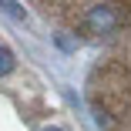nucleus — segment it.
<instances>
[{
  "mask_svg": "<svg viewBox=\"0 0 131 131\" xmlns=\"http://www.w3.org/2000/svg\"><path fill=\"white\" fill-rule=\"evenodd\" d=\"M88 104L101 131H131V34L114 40L91 67Z\"/></svg>",
  "mask_w": 131,
  "mask_h": 131,
  "instance_id": "obj_1",
  "label": "nucleus"
},
{
  "mask_svg": "<svg viewBox=\"0 0 131 131\" xmlns=\"http://www.w3.org/2000/svg\"><path fill=\"white\" fill-rule=\"evenodd\" d=\"M77 40H121L131 34V0H37Z\"/></svg>",
  "mask_w": 131,
  "mask_h": 131,
  "instance_id": "obj_2",
  "label": "nucleus"
},
{
  "mask_svg": "<svg viewBox=\"0 0 131 131\" xmlns=\"http://www.w3.org/2000/svg\"><path fill=\"white\" fill-rule=\"evenodd\" d=\"M10 67H14V57L7 54V50H4V47H0V74H7Z\"/></svg>",
  "mask_w": 131,
  "mask_h": 131,
  "instance_id": "obj_3",
  "label": "nucleus"
}]
</instances>
